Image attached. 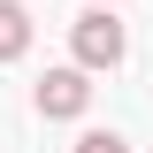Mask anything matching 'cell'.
<instances>
[{
    "label": "cell",
    "instance_id": "5b68a950",
    "mask_svg": "<svg viewBox=\"0 0 153 153\" xmlns=\"http://www.w3.org/2000/svg\"><path fill=\"white\" fill-rule=\"evenodd\" d=\"M107 8H115V0H107Z\"/></svg>",
    "mask_w": 153,
    "mask_h": 153
},
{
    "label": "cell",
    "instance_id": "277c9868",
    "mask_svg": "<svg viewBox=\"0 0 153 153\" xmlns=\"http://www.w3.org/2000/svg\"><path fill=\"white\" fill-rule=\"evenodd\" d=\"M76 153H130V146H123L115 130H84V138H76Z\"/></svg>",
    "mask_w": 153,
    "mask_h": 153
},
{
    "label": "cell",
    "instance_id": "6da1fadb",
    "mask_svg": "<svg viewBox=\"0 0 153 153\" xmlns=\"http://www.w3.org/2000/svg\"><path fill=\"white\" fill-rule=\"evenodd\" d=\"M69 46H76V69H115L130 38H123V23H115V8H107V0H92V8L76 16V31H69Z\"/></svg>",
    "mask_w": 153,
    "mask_h": 153
},
{
    "label": "cell",
    "instance_id": "7a4b0ae2",
    "mask_svg": "<svg viewBox=\"0 0 153 153\" xmlns=\"http://www.w3.org/2000/svg\"><path fill=\"white\" fill-rule=\"evenodd\" d=\"M84 107H92V69H46V76H38V115L76 123Z\"/></svg>",
    "mask_w": 153,
    "mask_h": 153
},
{
    "label": "cell",
    "instance_id": "3957f363",
    "mask_svg": "<svg viewBox=\"0 0 153 153\" xmlns=\"http://www.w3.org/2000/svg\"><path fill=\"white\" fill-rule=\"evenodd\" d=\"M31 46V16H23V0H0V61H16Z\"/></svg>",
    "mask_w": 153,
    "mask_h": 153
}]
</instances>
